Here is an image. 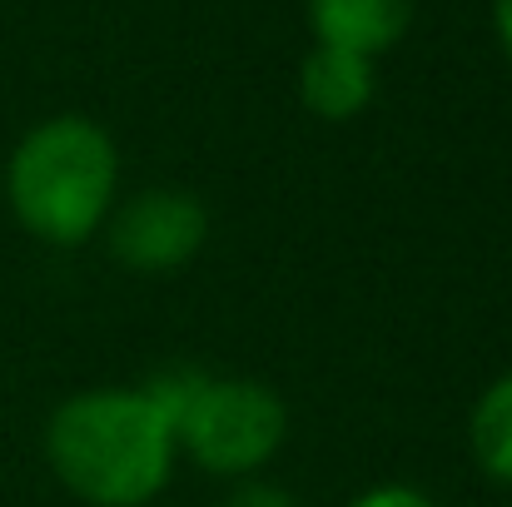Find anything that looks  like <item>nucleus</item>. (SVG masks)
Returning <instances> with one entry per match:
<instances>
[{
  "label": "nucleus",
  "mask_w": 512,
  "mask_h": 507,
  "mask_svg": "<svg viewBox=\"0 0 512 507\" xmlns=\"http://www.w3.org/2000/svg\"><path fill=\"white\" fill-rule=\"evenodd\" d=\"M413 25V0H309L314 45H334L348 55H383Z\"/></svg>",
  "instance_id": "5"
},
{
  "label": "nucleus",
  "mask_w": 512,
  "mask_h": 507,
  "mask_svg": "<svg viewBox=\"0 0 512 507\" xmlns=\"http://www.w3.org/2000/svg\"><path fill=\"white\" fill-rule=\"evenodd\" d=\"M209 373L204 368H194V363H170V368H155L145 383H140V393L155 403V413L165 418V423H179V413L189 408V398L199 393V383H204Z\"/></svg>",
  "instance_id": "8"
},
{
  "label": "nucleus",
  "mask_w": 512,
  "mask_h": 507,
  "mask_svg": "<svg viewBox=\"0 0 512 507\" xmlns=\"http://www.w3.org/2000/svg\"><path fill=\"white\" fill-rule=\"evenodd\" d=\"M493 30H498V45L512 60V0H493Z\"/></svg>",
  "instance_id": "11"
},
{
  "label": "nucleus",
  "mask_w": 512,
  "mask_h": 507,
  "mask_svg": "<svg viewBox=\"0 0 512 507\" xmlns=\"http://www.w3.org/2000/svg\"><path fill=\"white\" fill-rule=\"evenodd\" d=\"M219 507H299V498L289 488L269 483V478H244V483L229 488V498Z\"/></svg>",
  "instance_id": "9"
},
{
  "label": "nucleus",
  "mask_w": 512,
  "mask_h": 507,
  "mask_svg": "<svg viewBox=\"0 0 512 507\" xmlns=\"http://www.w3.org/2000/svg\"><path fill=\"white\" fill-rule=\"evenodd\" d=\"M174 428L140 388H80L45 423V463L85 507H145L174 478Z\"/></svg>",
  "instance_id": "1"
},
{
  "label": "nucleus",
  "mask_w": 512,
  "mask_h": 507,
  "mask_svg": "<svg viewBox=\"0 0 512 507\" xmlns=\"http://www.w3.org/2000/svg\"><path fill=\"white\" fill-rule=\"evenodd\" d=\"M373 90H378L373 60L334 50V45H314L299 65V100L309 115H319L329 125L358 120L373 105Z\"/></svg>",
  "instance_id": "6"
},
{
  "label": "nucleus",
  "mask_w": 512,
  "mask_h": 507,
  "mask_svg": "<svg viewBox=\"0 0 512 507\" xmlns=\"http://www.w3.org/2000/svg\"><path fill=\"white\" fill-rule=\"evenodd\" d=\"M120 194V150L90 115H50L20 135L5 160V204L15 224L50 244H90Z\"/></svg>",
  "instance_id": "2"
},
{
  "label": "nucleus",
  "mask_w": 512,
  "mask_h": 507,
  "mask_svg": "<svg viewBox=\"0 0 512 507\" xmlns=\"http://www.w3.org/2000/svg\"><path fill=\"white\" fill-rule=\"evenodd\" d=\"M209 239V209L189 189H140L105 219V244L130 274H174L199 259Z\"/></svg>",
  "instance_id": "4"
},
{
  "label": "nucleus",
  "mask_w": 512,
  "mask_h": 507,
  "mask_svg": "<svg viewBox=\"0 0 512 507\" xmlns=\"http://www.w3.org/2000/svg\"><path fill=\"white\" fill-rule=\"evenodd\" d=\"M289 438V408L284 398L259 378H204L189 408L174 423L179 453H189L194 468L209 478H259Z\"/></svg>",
  "instance_id": "3"
},
{
  "label": "nucleus",
  "mask_w": 512,
  "mask_h": 507,
  "mask_svg": "<svg viewBox=\"0 0 512 507\" xmlns=\"http://www.w3.org/2000/svg\"><path fill=\"white\" fill-rule=\"evenodd\" d=\"M343 507H438L423 488L413 483H378V488H363L358 498H348Z\"/></svg>",
  "instance_id": "10"
},
{
  "label": "nucleus",
  "mask_w": 512,
  "mask_h": 507,
  "mask_svg": "<svg viewBox=\"0 0 512 507\" xmlns=\"http://www.w3.org/2000/svg\"><path fill=\"white\" fill-rule=\"evenodd\" d=\"M468 448L493 483L512 488V368L478 393L468 413Z\"/></svg>",
  "instance_id": "7"
}]
</instances>
